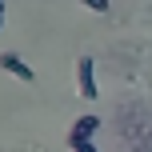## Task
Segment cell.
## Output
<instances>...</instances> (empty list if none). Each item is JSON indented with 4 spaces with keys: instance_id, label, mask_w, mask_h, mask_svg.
Returning <instances> with one entry per match:
<instances>
[{
    "instance_id": "cell-2",
    "label": "cell",
    "mask_w": 152,
    "mask_h": 152,
    "mask_svg": "<svg viewBox=\"0 0 152 152\" xmlns=\"http://www.w3.org/2000/svg\"><path fill=\"white\" fill-rule=\"evenodd\" d=\"M100 128V120L96 116H80V120L72 124V132H68V148L76 152V148H84V144H92V132Z\"/></svg>"
},
{
    "instance_id": "cell-6",
    "label": "cell",
    "mask_w": 152,
    "mask_h": 152,
    "mask_svg": "<svg viewBox=\"0 0 152 152\" xmlns=\"http://www.w3.org/2000/svg\"><path fill=\"white\" fill-rule=\"evenodd\" d=\"M0 24H4V0H0Z\"/></svg>"
},
{
    "instance_id": "cell-3",
    "label": "cell",
    "mask_w": 152,
    "mask_h": 152,
    "mask_svg": "<svg viewBox=\"0 0 152 152\" xmlns=\"http://www.w3.org/2000/svg\"><path fill=\"white\" fill-rule=\"evenodd\" d=\"M0 68H4L8 76H16V80H24V84H32V80H36V72H32V68H28V64H24L16 52H0Z\"/></svg>"
},
{
    "instance_id": "cell-5",
    "label": "cell",
    "mask_w": 152,
    "mask_h": 152,
    "mask_svg": "<svg viewBox=\"0 0 152 152\" xmlns=\"http://www.w3.org/2000/svg\"><path fill=\"white\" fill-rule=\"evenodd\" d=\"M76 152H96V148H92V144H84V148H76Z\"/></svg>"
},
{
    "instance_id": "cell-1",
    "label": "cell",
    "mask_w": 152,
    "mask_h": 152,
    "mask_svg": "<svg viewBox=\"0 0 152 152\" xmlns=\"http://www.w3.org/2000/svg\"><path fill=\"white\" fill-rule=\"evenodd\" d=\"M76 92H80L84 100H96L100 88H96V64H92V56H80L76 60Z\"/></svg>"
},
{
    "instance_id": "cell-4",
    "label": "cell",
    "mask_w": 152,
    "mask_h": 152,
    "mask_svg": "<svg viewBox=\"0 0 152 152\" xmlns=\"http://www.w3.org/2000/svg\"><path fill=\"white\" fill-rule=\"evenodd\" d=\"M84 8H92V12H108V0H80Z\"/></svg>"
}]
</instances>
